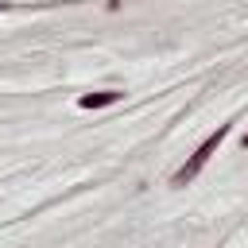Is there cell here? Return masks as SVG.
I'll return each instance as SVG.
<instances>
[{
  "instance_id": "1",
  "label": "cell",
  "mask_w": 248,
  "mask_h": 248,
  "mask_svg": "<svg viewBox=\"0 0 248 248\" xmlns=\"http://www.w3.org/2000/svg\"><path fill=\"white\" fill-rule=\"evenodd\" d=\"M225 136H229V124H217V132H209V136H205V140L198 143V151H194V155H190V159H186V163H182V167L174 170L170 186H186L190 178H198V170H202V167L209 163V155H213V151H217V147L225 143Z\"/></svg>"
},
{
  "instance_id": "2",
  "label": "cell",
  "mask_w": 248,
  "mask_h": 248,
  "mask_svg": "<svg viewBox=\"0 0 248 248\" xmlns=\"http://www.w3.org/2000/svg\"><path fill=\"white\" fill-rule=\"evenodd\" d=\"M124 93L120 89H101V93H85V97H78V108H101V105H116Z\"/></svg>"
},
{
  "instance_id": "3",
  "label": "cell",
  "mask_w": 248,
  "mask_h": 248,
  "mask_svg": "<svg viewBox=\"0 0 248 248\" xmlns=\"http://www.w3.org/2000/svg\"><path fill=\"white\" fill-rule=\"evenodd\" d=\"M240 143H244V147H248V136H244V140H240Z\"/></svg>"
}]
</instances>
